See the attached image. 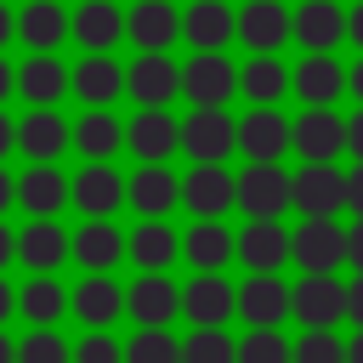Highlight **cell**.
Here are the masks:
<instances>
[{
	"label": "cell",
	"instance_id": "cell-1",
	"mask_svg": "<svg viewBox=\"0 0 363 363\" xmlns=\"http://www.w3.org/2000/svg\"><path fill=\"white\" fill-rule=\"evenodd\" d=\"M182 96L193 108H227L238 96V68L227 62V51H193L182 62Z\"/></svg>",
	"mask_w": 363,
	"mask_h": 363
},
{
	"label": "cell",
	"instance_id": "cell-2",
	"mask_svg": "<svg viewBox=\"0 0 363 363\" xmlns=\"http://www.w3.org/2000/svg\"><path fill=\"white\" fill-rule=\"evenodd\" d=\"M295 204V176L284 164H244L238 176V210L250 221H278Z\"/></svg>",
	"mask_w": 363,
	"mask_h": 363
},
{
	"label": "cell",
	"instance_id": "cell-3",
	"mask_svg": "<svg viewBox=\"0 0 363 363\" xmlns=\"http://www.w3.org/2000/svg\"><path fill=\"white\" fill-rule=\"evenodd\" d=\"M238 147V119L227 108H193L182 119V153L193 164H221Z\"/></svg>",
	"mask_w": 363,
	"mask_h": 363
},
{
	"label": "cell",
	"instance_id": "cell-4",
	"mask_svg": "<svg viewBox=\"0 0 363 363\" xmlns=\"http://www.w3.org/2000/svg\"><path fill=\"white\" fill-rule=\"evenodd\" d=\"M295 147V119H284L278 108H250L238 119V153L250 164H278Z\"/></svg>",
	"mask_w": 363,
	"mask_h": 363
},
{
	"label": "cell",
	"instance_id": "cell-5",
	"mask_svg": "<svg viewBox=\"0 0 363 363\" xmlns=\"http://www.w3.org/2000/svg\"><path fill=\"white\" fill-rule=\"evenodd\" d=\"M340 261H346L340 216H301V227H295V267L301 272H340Z\"/></svg>",
	"mask_w": 363,
	"mask_h": 363
},
{
	"label": "cell",
	"instance_id": "cell-6",
	"mask_svg": "<svg viewBox=\"0 0 363 363\" xmlns=\"http://www.w3.org/2000/svg\"><path fill=\"white\" fill-rule=\"evenodd\" d=\"M295 312V284H284L278 272H250L238 284V318L250 329H278Z\"/></svg>",
	"mask_w": 363,
	"mask_h": 363
},
{
	"label": "cell",
	"instance_id": "cell-7",
	"mask_svg": "<svg viewBox=\"0 0 363 363\" xmlns=\"http://www.w3.org/2000/svg\"><path fill=\"white\" fill-rule=\"evenodd\" d=\"M295 210L301 216H340L346 210V170L335 159H306L295 170Z\"/></svg>",
	"mask_w": 363,
	"mask_h": 363
},
{
	"label": "cell",
	"instance_id": "cell-8",
	"mask_svg": "<svg viewBox=\"0 0 363 363\" xmlns=\"http://www.w3.org/2000/svg\"><path fill=\"white\" fill-rule=\"evenodd\" d=\"M289 318L306 323V329H335L346 318V284L335 272H301L295 278V312Z\"/></svg>",
	"mask_w": 363,
	"mask_h": 363
},
{
	"label": "cell",
	"instance_id": "cell-9",
	"mask_svg": "<svg viewBox=\"0 0 363 363\" xmlns=\"http://www.w3.org/2000/svg\"><path fill=\"white\" fill-rule=\"evenodd\" d=\"M289 91L306 102V108H335L346 96V68L335 51H306L295 68H289Z\"/></svg>",
	"mask_w": 363,
	"mask_h": 363
},
{
	"label": "cell",
	"instance_id": "cell-10",
	"mask_svg": "<svg viewBox=\"0 0 363 363\" xmlns=\"http://www.w3.org/2000/svg\"><path fill=\"white\" fill-rule=\"evenodd\" d=\"M182 204L199 221H221L238 204V176H227V164H193L182 176Z\"/></svg>",
	"mask_w": 363,
	"mask_h": 363
},
{
	"label": "cell",
	"instance_id": "cell-11",
	"mask_svg": "<svg viewBox=\"0 0 363 363\" xmlns=\"http://www.w3.org/2000/svg\"><path fill=\"white\" fill-rule=\"evenodd\" d=\"M125 91H130L142 108H164L170 96H182V68H176L164 51H142V57L125 68Z\"/></svg>",
	"mask_w": 363,
	"mask_h": 363
},
{
	"label": "cell",
	"instance_id": "cell-12",
	"mask_svg": "<svg viewBox=\"0 0 363 363\" xmlns=\"http://www.w3.org/2000/svg\"><path fill=\"white\" fill-rule=\"evenodd\" d=\"M238 261L250 272H278L284 261H295V233L284 221H244L238 233Z\"/></svg>",
	"mask_w": 363,
	"mask_h": 363
},
{
	"label": "cell",
	"instance_id": "cell-13",
	"mask_svg": "<svg viewBox=\"0 0 363 363\" xmlns=\"http://www.w3.org/2000/svg\"><path fill=\"white\" fill-rule=\"evenodd\" d=\"M182 312L193 318V329H221V323L238 312V289H233L221 272H199V278L182 289Z\"/></svg>",
	"mask_w": 363,
	"mask_h": 363
},
{
	"label": "cell",
	"instance_id": "cell-14",
	"mask_svg": "<svg viewBox=\"0 0 363 363\" xmlns=\"http://www.w3.org/2000/svg\"><path fill=\"white\" fill-rule=\"evenodd\" d=\"M238 40L250 51H278L284 40H295V11L284 0H250L238 11Z\"/></svg>",
	"mask_w": 363,
	"mask_h": 363
},
{
	"label": "cell",
	"instance_id": "cell-15",
	"mask_svg": "<svg viewBox=\"0 0 363 363\" xmlns=\"http://www.w3.org/2000/svg\"><path fill=\"white\" fill-rule=\"evenodd\" d=\"M182 40L193 51H221L227 40H238V11H227V0H193L182 11Z\"/></svg>",
	"mask_w": 363,
	"mask_h": 363
},
{
	"label": "cell",
	"instance_id": "cell-16",
	"mask_svg": "<svg viewBox=\"0 0 363 363\" xmlns=\"http://www.w3.org/2000/svg\"><path fill=\"white\" fill-rule=\"evenodd\" d=\"M125 142H130V153H136L142 164H164V159L182 147V125H176L164 108H142V113L125 125Z\"/></svg>",
	"mask_w": 363,
	"mask_h": 363
},
{
	"label": "cell",
	"instance_id": "cell-17",
	"mask_svg": "<svg viewBox=\"0 0 363 363\" xmlns=\"http://www.w3.org/2000/svg\"><path fill=\"white\" fill-rule=\"evenodd\" d=\"M238 96L250 108H278L289 96V68L278 62V51H250V62L238 68Z\"/></svg>",
	"mask_w": 363,
	"mask_h": 363
},
{
	"label": "cell",
	"instance_id": "cell-18",
	"mask_svg": "<svg viewBox=\"0 0 363 363\" xmlns=\"http://www.w3.org/2000/svg\"><path fill=\"white\" fill-rule=\"evenodd\" d=\"M346 147V119L340 108H306L295 119V153L301 159H340Z\"/></svg>",
	"mask_w": 363,
	"mask_h": 363
},
{
	"label": "cell",
	"instance_id": "cell-19",
	"mask_svg": "<svg viewBox=\"0 0 363 363\" xmlns=\"http://www.w3.org/2000/svg\"><path fill=\"white\" fill-rule=\"evenodd\" d=\"M125 306L136 312V323H142V329H164V323L182 312V289H176L164 272H142V278H136V289H125Z\"/></svg>",
	"mask_w": 363,
	"mask_h": 363
},
{
	"label": "cell",
	"instance_id": "cell-20",
	"mask_svg": "<svg viewBox=\"0 0 363 363\" xmlns=\"http://www.w3.org/2000/svg\"><path fill=\"white\" fill-rule=\"evenodd\" d=\"M346 40V11L340 0H301L295 6V45L306 51H335Z\"/></svg>",
	"mask_w": 363,
	"mask_h": 363
},
{
	"label": "cell",
	"instance_id": "cell-21",
	"mask_svg": "<svg viewBox=\"0 0 363 363\" xmlns=\"http://www.w3.org/2000/svg\"><path fill=\"white\" fill-rule=\"evenodd\" d=\"M125 34H130L142 51H164V45H176V34H182V11H176L170 0H136V11L125 17Z\"/></svg>",
	"mask_w": 363,
	"mask_h": 363
},
{
	"label": "cell",
	"instance_id": "cell-22",
	"mask_svg": "<svg viewBox=\"0 0 363 363\" xmlns=\"http://www.w3.org/2000/svg\"><path fill=\"white\" fill-rule=\"evenodd\" d=\"M125 187H130V182H119V176H113V170H108V164L96 159V164H85V170L74 176V204H79V210H85L91 221H108V216L119 210Z\"/></svg>",
	"mask_w": 363,
	"mask_h": 363
},
{
	"label": "cell",
	"instance_id": "cell-23",
	"mask_svg": "<svg viewBox=\"0 0 363 363\" xmlns=\"http://www.w3.org/2000/svg\"><path fill=\"white\" fill-rule=\"evenodd\" d=\"M125 199L147 216V221H159L170 204H182V182L164 170V164H142L136 176H130V187H125Z\"/></svg>",
	"mask_w": 363,
	"mask_h": 363
},
{
	"label": "cell",
	"instance_id": "cell-24",
	"mask_svg": "<svg viewBox=\"0 0 363 363\" xmlns=\"http://www.w3.org/2000/svg\"><path fill=\"white\" fill-rule=\"evenodd\" d=\"M182 255H187L199 272H221V267L238 255V233H227L221 221H199V227L182 238Z\"/></svg>",
	"mask_w": 363,
	"mask_h": 363
},
{
	"label": "cell",
	"instance_id": "cell-25",
	"mask_svg": "<svg viewBox=\"0 0 363 363\" xmlns=\"http://www.w3.org/2000/svg\"><path fill=\"white\" fill-rule=\"evenodd\" d=\"M74 91H79L91 108H108V102L125 91V68H119L108 51H91V57L74 68Z\"/></svg>",
	"mask_w": 363,
	"mask_h": 363
},
{
	"label": "cell",
	"instance_id": "cell-26",
	"mask_svg": "<svg viewBox=\"0 0 363 363\" xmlns=\"http://www.w3.org/2000/svg\"><path fill=\"white\" fill-rule=\"evenodd\" d=\"M68 85H74V74H68V68H62L51 51L28 57V62H23V74H17V91H23L28 102H40V108H51V102H57Z\"/></svg>",
	"mask_w": 363,
	"mask_h": 363
},
{
	"label": "cell",
	"instance_id": "cell-27",
	"mask_svg": "<svg viewBox=\"0 0 363 363\" xmlns=\"http://www.w3.org/2000/svg\"><path fill=\"white\" fill-rule=\"evenodd\" d=\"M17 142H23V153L28 159H40V164H51L62 147H68V125L51 113V108H34L23 125H17Z\"/></svg>",
	"mask_w": 363,
	"mask_h": 363
},
{
	"label": "cell",
	"instance_id": "cell-28",
	"mask_svg": "<svg viewBox=\"0 0 363 363\" xmlns=\"http://www.w3.org/2000/svg\"><path fill=\"white\" fill-rule=\"evenodd\" d=\"M125 255H130L142 272H164V267L182 255V238H176L164 221H142V227L130 233V250H125Z\"/></svg>",
	"mask_w": 363,
	"mask_h": 363
},
{
	"label": "cell",
	"instance_id": "cell-29",
	"mask_svg": "<svg viewBox=\"0 0 363 363\" xmlns=\"http://www.w3.org/2000/svg\"><path fill=\"white\" fill-rule=\"evenodd\" d=\"M74 312L91 323V329H102V323H113L119 312H125V289L113 284V278H102V272H91L79 289H74Z\"/></svg>",
	"mask_w": 363,
	"mask_h": 363
},
{
	"label": "cell",
	"instance_id": "cell-30",
	"mask_svg": "<svg viewBox=\"0 0 363 363\" xmlns=\"http://www.w3.org/2000/svg\"><path fill=\"white\" fill-rule=\"evenodd\" d=\"M17 199H23V210H34V216H57V210L74 199V187H68L51 164H34V170L17 182Z\"/></svg>",
	"mask_w": 363,
	"mask_h": 363
},
{
	"label": "cell",
	"instance_id": "cell-31",
	"mask_svg": "<svg viewBox=\"0 0 363 363\" xmlns=\"http://www.w3.org/2000/svg\"><path fill=\"white\" fill-rule=\"evenodd\" d=\"M68 250H74V244H68V233H62V227H57L51 216H40V221H34V227H28L23 238H17V255H23V261H28L34 272H51V267H57V261H62Z\"/></svg>",
	"mask_w": 363,
	"mask_h": 363
},
{
	"label": "cell",
	"instance_id": "cell-32",
	"mask_svg": "<svg viewBox=\"0 0 363 363\" xmlns=\"http://www.w3.org/2000/svg\"><path fill=\"white\" fill-rule=\"evenodd\" d=\"M125 250H130V238H119V227H108V221H85L74 238V255L85 261V272H108Z\"/></svg>",
	"mask_w": 363,
	"mask_h": 363
},
{
	"label": "cell",
	"instance_id": "cell-33",
	"mask_svg": "<svg viewBox=\"0 0 363 363\" xmlns=\"http://www.w3.org/2000/svg\"><path fill=\"white\" fill-rule=\"evenodd\" d=\"M119 34H125V17L113 11V0H85V6L74 11V40H79V45L108 51Z\"/></svg>",
	"mask_w": 363,
	"mask_h": 363
},
{
	"label": "cell",
	"instance_id": "cell-34",
	"mask_svg": "<svg viewBox=\"0 0 363 363\" xmlns=\"http://www.w3.org/2000/svg\"><path fill=\"white\" fill-rule=\"evenodd\" d=\"M68 28H74V23L62 17V6H57V0H28V11L17 17V34H23L28 45H40V51H51Z\"/></svg>",
	"mask_w": 363,
	"mask_h": 363
},
{
	"label": "cell",
	"instance_id": "cell-35",
	"mask_svg": "<svg viewBox=\"0 0 363 363\" xmlns=\"http://www.w3.org/2000/svg\"><path fill=\"white\" fill-rule=\"evenodd\" d=\"M74 142H79V153L85 159H108L119 142H125V125L108 113V108H91L85 119H79V130H74Z\"/></svg>",
	"mask_w": 363,
	"mask_h": 363
},
{
	"label": "cell",
	"instance_id": "cell-36",
	"mask_svg": "<svg viewBox=\"0 0 363 363\" xmlns=\"http://www.w3.org/2000/svg\"><path fill=\"white\" fill-rule=\"evenodd\" d=\"M182 363H238V340H227V329H193L182 340Z\"/></svg>",
	"mask_w": 363,
	"mask_h": 363
},
{
	"label": "cell",
	"instance_id": "cell-37",
	"mask_svg": "<svg viewBox=\"0 0 363 363\" xmlns=\"http://www.w3.org/2000/svg\"><path fill=\"white\" fill-rule=\"evenodd\" d=\"M238 363H295V346L278 329H250L238 340Z\"/></svg>",
	"mask_w": 363,
	"mask_h": 363
},
{
	"label": "cell",
	"instance_id": "cell-38",
	"mask_svg": "<svg viewBox=\"0 0 363 363\" xmlns=\"http://www.w3.org/2000/svg\"><path fill=\"white\" fill-rule=\"evenodd\" d=\"M125 363H182V340H170L164 329H142L125 346Z\"/></svg>",
	"mask_w": 363,
	"mask_h": 363
},
{
	"label": "cell",
	"instance_id": "cell-39",
	"mask_svg": "<svg viewBox=\"0 0 363 363\" xmlns=\"http://www.w3.org/2000/svg\"><path fill=\"white\" fill-rule=\"evenodd\" d=\"M62 306H68V289H62V284H51V278H34V284L23 289V312H28L34 323H51Z\"/></svg>",
	"mask_w": 363,
	"mask_h": 363
},
{
	"label": "cell",
	"instance_id": "cell-40",
	"mask_svg": "<svg viewBox=\"0 0 363 363\" xmlns=\"http://www.w3.org/2000/svg\"><path fill=\"white\" fill-rule=\"evenodd\" d=\"M295 363H346V340L335 329H306L295 340Z\"/></svg>",
	"mask_w": 363,
	"mask_h": 363
},
{
	"label": "cell",
	"instance_id": "cell-41",
	"mask_svg": "<svg viewBox=\"0 0 363 363\" xmlns=\"http://www.w3.org/2000/svg\"><path fill=\"white\" fill-rule=\"evenodd\" d=\"M17 363H68V346H62L51 329H34V335L17 346Z\"/></svg>",
	"mask_w": 363,
	"mask_h": 363
},
{
	"label": "cell",
	"instance_id": "cell-42",
	"mask_svg": "<svg viewBox=\"0 0 363 363\" xmlns=\"http://www.w3.org/2000/svg\"><path fill=\"white\" fill-rule=\"evenodd\" d=\"M74 363H125V352H119V346H113V340L96 329V335H85V340H79Z\"/></svg>",
	"mask_w": 363,
	"mask_h": 363
},
{
	"label": "cell",
	"instance_id": "cell-43",
	"mask_svg": "<svg viewBox=\"0 0 363 363\" xmlns=\"http://www.w3.org/2000/svg\"><path fill=\"white\" fill-rule=\"evenodd\" d=\"M346 210H352V216H363V159L346 170Z\"/></svg>",
	"mask_w": 363,
	"mask_h": 363
},
{
	"label": "cell",
	"instance_id": "cell-44",
	"mask_svg": "<svg viewBox=\"0 0 363 363\" xmlns=\"http://www.w3.org/2000/svg\"><path fill=\"white\" fill-rule=\"evenodd\" d=\"M346 153H352V159H363V108H357V113H346Z\"/></svg>",
	"mask_w": 363,
	"mask_h": 363
},
{
	"label": "cell",
	"instance_id": "cell-45",
	"mask_svg": "<svg viewBox=\"0 0 363 363\" xmlns=\"http://www.w3.org/2000/svg\"><path fill=\"white\" fill-rule=\"evenodd\" d=\"M346 318H352V323L363 329V272H357V278L346 284Z\"/></svg>",
	"mask_w": 363,
	"mask_h": 363
},
{
	"label": "cell",
	"instance_id": "cell-46",
	"mask_svg": "<svg viewBox=\"0 0 363 363\" xmlns=\"http://www.w3.org/2000/svg\"><path fill=\"white\" fill-rule=\"evenodd\" d=\"M346 261H352V267L363 272V216H357V221L346 227Z\"/></svg>",
	"mask_w": 363,
	"mask_h": 363
},
{
	"label": "cell",
	"instance_id": "cell-47",
	"mask_svg": "<svg viewBox=\"0 0 363 363\" xmlns=\"http://www.w3.org/2000/svg\"><path fill=\"white\" fill-rule=\"evenodd\" d=\"M346 45H357V51H363V0L346 11Z\"/></svg>",
	"mask_w": 363,
	"mask_h": 363
},
{
	"label": "cell",
	"instance_id": "cell-48",
	"mask_svg": "<svg viewBox=\"0 0 363 363\" xmlns=\"http://www.w3.org/2000/svg\"><path fill=\"white\" fill-rule=\"evenodd\" d=\"M346 96H352V102L363 108V51H357V62L346 68Z\"/></svg>",
	"mask_w": 363,
	"mask_h": 363
},
{
	"label": "cell",
	"instance_id": "cell-49",
	"mask_svg": "<svg viewBox=\"0 0 363 363\" xmlns=\"http://www.w3.org/2000/svg\"><path fill=\"white\" fill-rule=\"evenodd\" d=\"M346 363H363V329H357V335L346 340Z\"/></svg>",
	"mask_w": 363,
	"mask_h": 363
},
{
	"label": "cell",
	"instance_id": "cell-50",
	"mask_svg": "<svg viewBox=\"0 0 363 363\" xmlns=\"http://www.w3.org/2000/svg\"><path fill=\"white\" fill-rule=\"evenodd\" d=\"M11 142H17V130H11V125H6V119H0V153H6V147H11Z\"/></svg>",
	"mask_w": 363,
	"mask_h": 363
},
{
	"label": "cell",
	"instance_id": "cell-51",
	"mask_svg": "<svg viewBox=\"0 0 363 363\" xmlns=\"http://www.w3.org/2000/svg\"><path fill=\"white\" fill-rule=\"evenodd\" d=\"M6 34H11V11L0 6V45H6Z\"/></svg>",
	"mask_w": 363,
	"mask_h": 363
},
{
	"label": "cell",
	"instance_id": "cell-52",
	"mask_svg": "<svg viewBox=\"0 0 363 363\" xmlns=\"http://www.w3.org/2000/svg\"><path fill=\"white\" fill-rule=\"evenodd\" d=\"M6 255H11V233L0 227V267H6Z\"/></svg>",
	"mask_w": 363,
	"mask_h": 363
},
{
	"label": "cell",
	"instance_id": "cell-53",
	"mask_svg": "<svg viewBox=\"0 0 363 363\" xmlns=\"http://www.w3.org/2000/svg\"><path fill=\"white\" fill-rule=\"evenodd\" d=\"M6 312H11V289L0 284V318H6Z\"/></svg>",
	"mask_w": 363,
	"mask_h": 363
},
{
	"label": "cell",
	"instance_id": "cell-54",
	"mask_svg": "<svg viewBox=\"0 0 363 363\" xmlns=\"http://www.w3.org/2000/svg\"><path fill=\"white\" fill-rule=\"evenodd\" d=\"M6 91H11V68L0 62V96H6Z\"/></svg>",
	"mask_w": 363,
	"mask_h": 363
},
{
	"label": "cell",
	"instance_id": "cell-55",
	"mask_svg": "<svg viewBox=\"0 0 363 363\" xmlns=\"http://www.w3.org/2000/svg\"><path fill=\"white\" fill-rule=\"evenodd\" d=\"M6 199H11V182H6V170H0V210H6Z\"/></svg>",
	"mask_w": 363,
	"mask_h": 363
},
{
	"label": "cell",
	"instance_id": "cell-56",
	"mask_svg": "<svg viewBox=\"0 0 363 363\" xmlns=\"http://www.w3.org/2000/svg\"><path fill=\"white\" fill-rule=\"evenodd\" d=\"M0 363H11V346H6V340H0Z\"/></svg>",
	"mask_w": 363,
	"mask_h": 363
}]
</instances>
